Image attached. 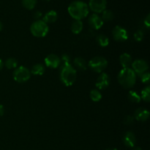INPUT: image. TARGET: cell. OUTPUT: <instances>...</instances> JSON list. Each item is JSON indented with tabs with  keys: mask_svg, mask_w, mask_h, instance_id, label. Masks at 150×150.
<instances>
[{
	"mask_svg": "<svg viewBox=\"0 0 150 150\" xmlns=\"http://www.w3.org/2000/svg\"><path fill=\"white\" fill-rule=\"evenodd\" d=\"M67 11L73 19L81 21L89 15V9L86 2L77 0L70 3Z\"/></svg>",
	"mask_w": 150,
	"mask_h": 150,
	"instance_id": "6da1fadb",
	"label": "cell"
},
{
	"mask_svg": "<svg viewBox=\"0 0 150 150\" xmlns=\"http://www.w3.org/2000/svg\"><path fill=\"white\" fill-rule=\"evenodd\" d=\"M131 67V69L135 72V73L140 76L142 73L147 72L149 64L144 59H136L132 62Z\"/></svg>",
	"mask_w": 150,
	"mask_h": 150,
	"instance_id": "ba28073f",
	"label": "cell"
},
{
	"mask_svg": "<svg viewBox=\"0 0 150 150\" xmlns=\"http://www.w3.org/2000/svg\"><path fill=\"white\" fill-rule=\"evenodd\" d=\"M88 23H89L90 27L93 29H95V30L100 29L103 26L104 23L103 21L101 18L100 16H99L96 13H93L89 16V19H88Z\"/></svg>",
	"mask_w": 150,
	"mask_h": 150,
	"instance_id": "7c38bea8",
	"label": "cell"
},
{
	"mask_svg": "<svg viewBox=\"0 0 150 150\" xmlns=\"http://www.w3.org/2000/svg\"><path fill=\"white\" fill-rule=\"evenodd\" d=\"M133 121H134V117L133 116L127 115L125 117L124 119V124L127 125H131L133 123Z\"/></svg>",
	"mask_w": 150,
	"mask_h": 150,
	"instance_id": "f1b7e54d",
	"label": "cell"
},
{
	"mask_svg": "<svg viewBox=\"0 0 150 150\" xmlns=\"http://www.w3.org/2000/svg\"><path fill=\"white\" fill-rule=\"evenodd\" d=\"M57 18H58V14L57 12L55 10H50L47 12L45 16L42 17V21L48 24V23H54L57 20Z\"/></svg>",
	"mask_w": 150,
	"mask_h": 150,
	"instance_id": "2e32d148",
	"label": "cell"
},
{
	"mask_svg": "<svg viewBox=\"0 0 150 150\" xmlns=\"http://www.w3.org/2000/svg\"><path fill=\"white\" fill-rule=\"evenodd\" d=\"M133 150H142V148L139 147V146H133Z\"/></svg>",
	"mask_w": 150,
	"mask_h": 150,
	"instance_id": "e575fe53",
	"label": "cell"
},
{
	"mask_svg": "<svg viewBox=\"0 0 150 150\" xmlns=\"http://www.w3.org/2000/svg\"><path fill=\"white\" fill-rule=\"evenodd\" d=\"M3 66H4V63H3L2 60H1V59H0V70H1V69H2Z\"/></svg>",
	"mask_w": 150,
	"mask_h": 150,
	"instance_id": "836d02e7",
	"label": "cell"
},
{
	"mask_svg": "<svg viewBox=\"0 0 150 150\" xmlns=\"http://www.w3.org/2000/svg\"><path fill=\"white\" fill-rule=\"evenodd\" d=\"M38 0H21V4L25 9L28 10H33L37 4Z\"/></svg>",
	"mask_w": 150,
	"mask_h": 150,
	"instance_id": "44dd1931",
	"label": "cell"
},
{
	"mask_svg": "<svg viewBox=\"0 0 150 150\" xmlns=\"http://www.w3.org/2000/svg\"><path fill=\"white\" fill-rule=\"evenodd\" d=\"M134 119L139 122H146L149 117V112L148 110L144 108H139L136 110L133 116Z\"/></svg>",
	"mask_w": 150,
	"mask_h": 150,
	"instance_id": "4fadbf2b",
	"label": "cell"
},
{
	"mask_svg": "<svg viewBox=\"0 0 150 150\" xmlns=\"http://www.w3.org/2000/svg\"><path fill=\"white\" fill-rule=\"evenodd\" d=\"M77 76L76 70L70 64H62L59 70V78L64 85L72 86L75 83Z\"/></svg>",
	"mask_w": 150,
	"mask_h": 150,
	"instance_id": "7a4b0ae2",
	"label": "cell"
},
{
	"mask_svg": "<svg viewBox=\"0 0 150 150\" xmlns=\"http://www.w3.org/2000/svg\"><path fill=\"white\" fill-rule=\"evenodd\" d=\"M2 29H3V24H2V23H1V22L0 21V32H1V31L2 30Z\"/></svg>",
	"mask_w": 150,
	"mask_h": 150,
	"instance_id": "d590c367",
	"label": "cell"
},
{
	"mask_svg": "<svg viewBox=\"0 0 150 150\" xmlns=\"http://www.w3.org/2000/svg\"><path fill=\"white\" fill-rule=\"evenodd\" d=\"M149 79L150 75L148 72H146V73H144L140 75V79L141 81H142V83H148L149 82Z\"/></svg>",
	"mask_w": 150,
	"mask_h": 150,
	"instance_id": "83f0119b",
	"label": "cell"
},
{
	"mask_svg": "<svg viewBox=\"0 0 150 150\" xmlns=\"http://www.w3.org/2000/svg\"><path fill=\"white\" fill-rule=\"evenodd\" d=\"M107 0H89V10L95 13H102L106 9Z\"/></svg>",
	"mask_w": 150,
	"mask_h": 150,
	"instance_id": "52a82bcc",
	"label": "cell"
},
{
	"mask_svg": "<svg viewBox=\"0 0 150 150\" xmlns=\"http://www.w3.org/2000/svg\"><path fill=\"white\" fill-rule=\"evenodd\" d=\"M42 1H49L50 0H42Z\"/></svg>",
	"mask_w": 150,
	"mask_h": 150,
	"instance_id": "74e56055",
	"label": "cell"
},
{
	"mask_svg": "<svg viewBox=\"0 0 150 150\" xmlns=\"http://www.w3.org/2000/svg\"><path fill=\"white\" fill-rule=\"evenodd\" d=\"M45 64L48 67L52 69H56L61 65V59L56 54H51L47 56L45 58Z\"/></svg>",
	"mask_w": 150,
	"mask_h": 150,
	"instance_id": "30bf717a",
	"label": "cell"
},
{
	"mask_svg": "<svg viewBox=\"0 0 150 150\" xmlns=\"http://www.w3.org/2000/svg\"><path fill=\"white\" fill-rule=\"evenodd\" d=\"M144 25L146 26V29H149L150 26V15L148 14L144 19Z\"/></svg>",
	"mask_w": 150,
	"mask_h": 150,
	"instance_id": "1f68e13d",
	"label": "cell"
},
{
	"mask_svg": "<svg viewBox=\"0 0 150 150\" xmlns=\"http://www.w3.org/2000/svg\"><path fill=\"white\" fill-rule=\"evenodd\" d=\"M110 84V78L108 75L105 73H101L100 75L98 77L95 83V86L98 89H105L109 86Z\"/></svg>",
	"mask_w": 150,
	"mask_h": 150,
	"instance_id": "8fae6325",
	"label": "cell"
},
{
	"mask_svg": "<svg viewBox=\"0 0 150 150\" xmlns=\"http://www.w3.org/2000/svg\"><path fill=\"white\" fill-rule=\"evenodd\" d=\"M4 65L7 69H16L18 65L17 60L15 58H8L4 62Z\"/></svg>",
	"mask_w": 150,
	"mask_h": 150,
	"instance_id": "484cf974",
	"label": "cell"
},
{
	"mask_svg": "<svg viewBox=\"0 0 150 150\" xmlns=\"http://www.w3.org/2000/svg\"><path fill=\"white\" fill-rule=\"evenodd\" d=\"M114 15L113 12L110 10H106L105 9L102 13V17L101 18L103 19V21H111L114 19Z\"/></svg>",
	"mask_w": 150,
	"mask_h": 150,
	"instance_id": "603a6c76",
	"label": "cell"
},
{
	"mask_svg": "<svg viewBox=\"0 0 150 150\" xmlns=\"http://www.w3.org/2000/svg\"><path fill=\"white\" fill-rule=\"evenodd\" d=\"M144 38V33L143 31L138 30L135 32L134 39L136 40L137 42H141L142 40H143Z\"/></svg>",
	"mask_w": 150,
	"mask_h": 150,
	"instance_id": "4316f807",
	"label": "cell"
},
{
	"mask_svg": "<svg viewBox=\"0 0 150 150\" xmlns=\"http://www.w3.org/2000/svg\"><path fill=\"white\" fill-rule=\"evenodd\" d=\"M120 64L123 68H127L131 66L133 60H132L131 56L127 53H124L122 54L120 57Z\"/></svg>",
	"mask_w": 150,
	"mask_h": 150,
	"instance_id": "9a60e30c",
	"label": "cell"
},
{
	"mask_svg": "<svg viewBox=\"0 0 150 150\" xmlns=\"http://www.w3.org/2000/svg\"><path fill=\"white\" fill-rule=\"evenodd\" d=\"M141 99L147 103L150 101V87L149 86H146L142 89L141 92Z\"/></svg>",
	"mask_w": 150,
	"mask_h": 150,
	"instance_id": "d4e9b609",
	"label": "cell"
},
{
	"mask_svg": "<svg viewBox=\"0 0 150 150\" xmlns=\"http://www.w3.org/2000/svg\"><path fill=\"white\" fill-rule=\"evenodd\" d=\"M73 64L74 66L77 69L81 71H84L87 68V63H86V60L82 57H76L75 59L73 60Z\"/></svg>",
	"mask_w": 150,
	"mask_h": 150,
	"instance_id": "e0dca14e",
	"label": "cell"
},
{
	"mask_svg": "<svg viewBox=\"0 0 150 150\" xmlns=\"http://www.w3.org/2000/svg\"><path fill=\"white\" fill-rule=\"evenodd\" d=\"M45 71V67L42 64H35L33 65L31 70V74L35 75V76H42Z\"/></svg>",
	"mask_w": 150,
	"mask_h": 150,
	"instance_id": "ac0fdd59",
	"label": "cell"
},
{
	"mask_svg": "<svg viewBox=\"0 0 150 150\" xmlns=\"http://www.w3.org/2000/svg\"><path fill=\"white\" fill-rule=\"evenodd\" d=\"M128 99L129 100L131 101L133 103H140L141 101V96L136 92V91L131 90L129 92L128 95Z\"/></svg>",
	"mask_w": 150,
	"mask_h": 150,
	"instance_id": "7402d4cb",
	"label": "cell"
},
{
	"mask_svg": "<svg viewBox=\"0 0 150 150\" xmlns=\"http://www.w3.org/2000/svg\"><path fill=\"white\" fill-rule=\"evenodd\" d=\"M88 66L95 73H101L108 66V61L103 57H95L89 62Z\"/></svg>",
	"mask_w": 150,
	"mask_h": 150,
	"instance_id": "5b68a950",
	"label": "cell"
},
{
	"mask_svg": "<svg viewBox=\"0 0 150 150\" xmlns=\"http://www.w3.org/2000/svg\"><path fill=\"white\" fill-rule=\"evenodd\" d=\"M113 38L115 40L123 42L128 39V33L127 30L120 26H116L112 31Z\"/></svg>",
	"mask_w": 150,
	"mask_h": 150,
	"instance_id": "9c48e42d",
	"label": "cell"
},
{
	"mask_svg": "<svg viewBox=\"0 0 150 150\" xmlns=\"http://www.w3.org/2000/svg\"><path fill=\"white\" fill-rule=\"evenodd\" d=\"M49 28L48 24L42 20L35 21L30 26V32L36 38H43L48 33Z\"/></svg>",
	"mask_w": 150,
	"mask_h": 150,
	"instance_id": "277c9868",
	"label": "cell"
},
{
	"mask_svg": "<svg viewBox=\"0 0 150 150\" xmlns=\"http://www.w3.org/2000/svg\"><path fill=\"white\" fill-rule=\"evenodd\" d=\"M83 25L81 21L75 20L71 24V31L73 34L78 35V34L81 33V32L83 29Z\"/></svg>",
	"mask_w": 150,
	"mask_h": 150,
	"instance_id": "d6986e66",
	"label": "cell"
},
{
	"mask_svg": "<svg viewBox=\"0 0 150 150\" xmlns=\"http://www.w3.org/2000/svg\"><path fill=\"white\" fill-rule=\"evenodd\" d=\"M96 40L98 45L101 47H106L109 44V39L106 35H103V34L98 35Z\"/></svg>",
	"mask_w": 150,
	"mask_h": 150,
	"instance_id": "ffe728a7",
	"label": "cell"
},
{
	"mask_svg": "<svg viewBox=\"0 0 150 150\" xmlns=\"http://www.w3.org/2000/svg\"><path fill=\"white\" fill-rule=\"evenodd\" d=\"M119 83L125 89H130L136 82V74L130 67L123 68L117 76Z\"/></svg>",
	"mask_w": 150,
	"mask_h": 150,
	"instance_id": "3957f363",
	"label": "cell"
},
{
	"mask_svg": "<svg viewBox=\"0 0 150 150\" xmlns=\"http://www.w3.org/2000/svg\"><path fill=\"white\" fill-rule=\"evenodd\" d=\"M42 14L40 11H35V13H33V18L35 19L36 21L40 20V18H42Z\"/></svg>",
	"mask_w": 150,
	"mask_h": 150,
	"instance_id": "4dcf8cb0",
	"label": "cell"
},
{
	"mask_svg": "<svg viewBox=\"0 0 150 150\" xmlns=\"http://www.w3.org/2000/svg\"><path fill=\"white\" fill-rule=\"evenodd\" d=\"M123 143L127 147L133 148L136 143V138L134 133L131 131H127L123 136Z\"/></svg>",
	"mask_w": 150,
	"mask_h": 150,
	"instance_id": "5bb4252c",
	"label": "cell"
},
{
	"mask_svg": "<svg viewBox=\"0 0 150 150\" xmlns=\"http://www.w3.org/2000/svg\"><path fill=\"white\" fill-rule=\"evenodd\" d=\"M60 59H61V61L63 62V64H70V57L68 54H64Z\"/></svg>",
	"mask_w": 150,
	"mask_h": 150,
	"instance_id": "f546056e",
	"label": "cell"
},
{
	"mask_svg": "<svg viewBox=\"0 0 150 150\" xmlns=\"http://www.w3.org/2000/svg\"><path fill=\"white\" fill-rule=\"evenodd\" d=\"M105 150H117V149H115V148H109V149H107Z\"/></svg>",
	"mask_w": 150,
	"mask_h": 150,
	"instance_id": "8d00e7d4",
	"label": "cell"
},
{
	"mask_svg": "<svg viewBox=\"0 0 150 150\" xmlns=\"http://www.w3.org/2000/svg\"><path fill=\"white\" fill-rule=\"evenodd\" d=\"M90 98L94 102H98L102 99V95L98 89H92L90 92Z\"/></svg>",
	"mask_w": 150,
	"mask_h": 150,
	"instance_id": "cb8c5ba5",
	"label": "cell"
},
{
	"mask_svg": "<svg viewBox=\"0 0 150 150\" xmlns=\"http://www.w3.org/2000/svg\"><path fill=\"white\" fill-rule=\"evenodd\" d=\"M13 77L16 81L18 83H24L30 79L31 72L27 67L21 66L18 68H16V70L13 71Z\"/></svg>",
	"mask_w": 150,
	"mask_h": 150,
	"instance_id": "8992f818",
	"label": "cell"
},
{
	"mask_svg": "<svg viewBox=\"0 0 150 150\" xmlns=\"http://www.w3.org/2000/svg\"><path fill=\"white\" fill-rule=\"evenodd\" d=\"M4 107H3V105L0 103V117H1V116L4 114Z\"/></svg>",
	"mask_w": 150,
	"mask_h": 150,
	"instance_id": "d6a6232c",
	"label": "cell"
}]
</instances>
